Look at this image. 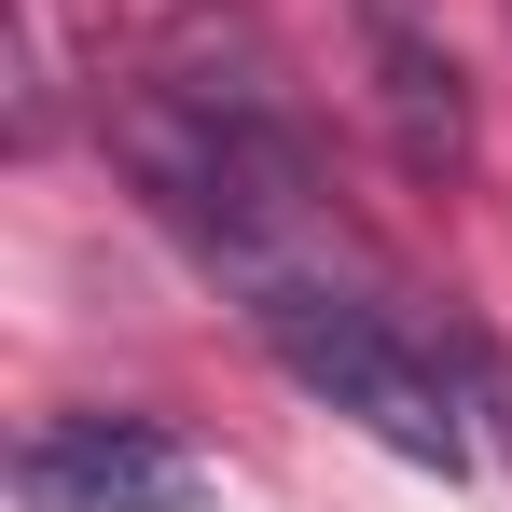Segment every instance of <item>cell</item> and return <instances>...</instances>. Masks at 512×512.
Wrapping results in <instances>:
<instances>
[{"mask_svg":"<svg viewBox=\"0 0 512 512\" xmlns=\"http://www.w3.org/2000/svg\"><path fill=\"white\" fill-rule=\"evenodd\" d=\"M28 512H194V457L153 416H42L14 443Z\"/></svg>","mask_w":512,"mask_h":512,"instance_id":"2","label":"cell"},{"mask_svg":"<svg viewBox=\"0 0 512 512\" xmlns=\"http://www.w3.org/2000/svg\"><path fill=\"white\" fill-rule=\"evenodd\" d=\"M457 360H471V416H485V443L512 457V360H499L485 333H457Z\"/></svg>","mask_w":512,"mask_h":512,"instance_id":"5","label":"cell"},{"mask_svg":"<svg viewBox=\"0 0 512 512\" xmlns=\"http://www.w3.org/2000/svg\"><path fill=\"white\" fill-rule=\"evenodd\" d=\"M374 125H388L402 180H457V167H471V84H457V56L416 42L402 14L374 28Z\"/></svg>","mask_w":512,"mask_h":512,"instance_id":"4","label":"cell"},{"mask_svg":"<svg viewBox=\"0 0 512 512\" xmlns=\"http://www.w3.org/2000/svg\"><path fill=\"white\" fill-rule=\"evenodd\" d=\"M250 305L263 360L305 388V402H333V416H360L388 457H416V471H471V360L457 346H429L402 305H374L346 263H319V277H263V291H236Z\"/></svg>","mask_w":512,"mask_h":512,"instance_id":"1","label":"cell"},{"mask_svg":"<svg viewBox=\"0 0 512 512\" xmlns=\"http://www.w3.org/2000/svg\"><path fill=\"white\" fill-rule=\"evenodd\" d=\"M374 14H402V0H374Z\"/></svg>","mask_w":512,"mask_h":512,"instance_id":"6","label":"cell"},{"mask_svg":"<svg viewBox=\"0 0 512 512\" xmlns=\"http://www.w3.org/2000/svg\"><path fill=\"white\" fill-rule=\"evenodd\" d=\"M139 84L180 97L194 125H305L291 111V56H277V28L250 0H180L167 28L139 42Z\"/></svg>","mask_w":512,"mask_h":512,"instance_id":"3","label":"cell"}]
</instances>
